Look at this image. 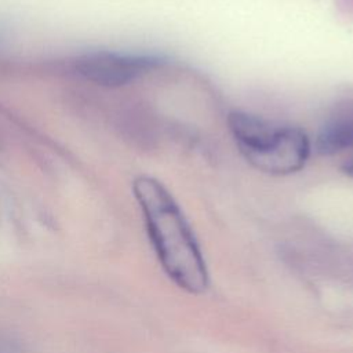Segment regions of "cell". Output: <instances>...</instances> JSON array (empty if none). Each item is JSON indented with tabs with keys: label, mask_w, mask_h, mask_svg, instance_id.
<instances>
[{
	"label": "cell",
	"mask_w": 353,
	"mask_h": 353,
	"mask_svg": "<svg viewBox=\"0 0 353 353\" xmlns=\"http://www.w3.org/2000/svg\"><path fill=\"white\" fill-rule=\"evenodd\" d=\"M341 171H342L346 176H349V178L353 179V156L349 157V159H346V160L342 163Z\"/></svg>",
	"instance_id": "cell-5"
},
{
	"label": "cell",
	"mask_w": 353,
	"mask_h": 353,
	"mask_svg": "<svg viewBox=\"0 0 353 353\" xmlns=\"http://www.w3.org/2000/svg\"><path fill=\"white\" fill-rule=\"evenodd\" d=\"M226 121L240 154L263 174L291 175L303 170L310 159L312 139L298 125L244 110L230 112Z\"/></svg>",
	"instance_id": "cell-2"
},
{
	"label": "cell",
	"mask_w": 353,
	"mask_h": 353,
	"mask_svg": "<svg viewBox=\"0 0 353 353\" xmlns=\"http://www.w3.org/2000/svg\"><path fill=\"white\" fill-rule=\"evenodd\" d=\"M132 192L141 208L148 237L165 274L189 294L208 288L207 265L194 232L181 205L154 176L139 175Z\"/></svg>",
	"instance_id": "cell-1"
},
{
	"label": "cell",
	"mask_w": 353,
	"mask_h": 353,
	"mask_svg": "<svg viewBox=\"0 0 353 353\" xmlns=\"http://www.w3.org/2000/svg\"><path fill=\"white\" fill-rule=\"evenodd\" d=\"M170 63L159 51L94 50L79 55L73 68L83 79L108 88L128 85Z\"/></svg>",
	"instance_id": "cell-3"
},
{
	"label": "cell",
	"mask_w": 353,
	"mask_h": 353,
	"mask_svg": "<svg viewBox=\"0 0 353 353\" xmlns=\"http://www.w3.org/2000/svg\"><path fill=\"white\" fill-rule=\"evenodd\" d=\"M313 150L325 157L353 153V114L335 116L327 120L312 141Z\"/></svg>",
	"instance_id": "cell-4"
}]
</instances>
